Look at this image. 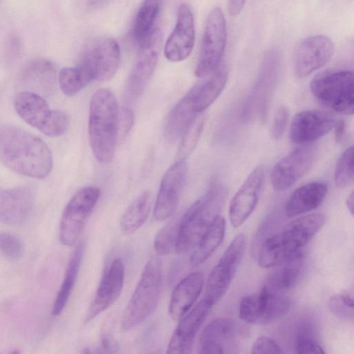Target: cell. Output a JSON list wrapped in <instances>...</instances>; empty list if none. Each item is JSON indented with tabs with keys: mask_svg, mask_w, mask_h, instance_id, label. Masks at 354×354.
<instances>
[{
	"mask_svg": "<svg viewBox=\"0 0 354 354\" xmlns=\"http://www.w3.org/2000/svg\"><path fill=\"white\" fill-rule=\"evenodd\" d=\"M227 41V28L223 10L214 8L209 13L204 28L198 58L195 68L196 77L203 78L221 65Z\"/></svg>",
	"mask_w": 354,
	"mask_h": 354,
	"instance_id": "cell-7",
	"label": "cell"
},
{
	"mask_svg": "<svg viewBox=\"0 0 354 354\" xmlns=\"http://www.w3.org/2000/svg\"><path fill=\"white\" fill-rule=\"evenodd\" d=\"M86 6L89 9H96L105 5L109 0H85Z\"/></svg>",
	"mask_w": 354,
	"mask_h": 354,
	"instance_id": "cell-49",
	"label": "cell"
},
{
	"mask_svg": "<svg viewBox=\"0 0 354 354\" xmlns=\"http://www.w3.org/2000/svg\"><path fill=\"white\" fill-rule=\"evenodd\" d=\"M151 205V195L145 191L138 196L124 210L122 214L120 226L126 235L136 232L147 221Z\"/></svg>",
	"mask_w": 354,
	"mask_h": 354,
	"instance_id": "cell-32",
	"label": "cell"
},
{
	"mask_svg": "<svg viewBox=\"0 0 354 354\" xmlns=\"http://www.w3.org/2000/svg\"><path fill=\"white\" fill-rule=\"evenodd\" d=\"M23 244L16 235L9 232H0V252L12 261L19 260L23 254Z\"/></svg>",
	"mask_w": 354,
	"mask_h": 354,
	"instance_id": "cell-42",
	"label": "cell"
},
{
	"mask_svg": "<svg viewBox=\"0 0 354 354\" xmlns=\"http://www.w3.org/2000/svg\"><path fill=\"white\" fill-rule=\"evenodd\" d=\"M226 196L220 185H214L194 202L180 219L175 251L179 254L195 247L200 238L219 216Z\"/></svg>",
	"mask_w": 354,
	"mask_h": 354,
	"instance_id": "cell-3",
	"label": "cell"
},
{
	"mask_svg": "<svg viewBox=\"0 0 354 354\" xmlns=\"http://www.w3.org/2000/svg\"><path fill=\"white\" fill-rule=\"evenodd\" d=\"M227 80V72L224 66L210 75L203 77L187 93L192 108L196 113L203 112L220 95Z\"/></svg>",
	"mask_w": 354,
	"mask_h": 354,
	"instance_id": "cell-27",
	"label": "cell"
},
{
	"mask_svg": "<svg viewBox=\"0 0 354 354\" xmlns=\"http://www.w3.org/2000/svg\"><path fill=\"white\" fill-rule=\"evenodd\" d=\"M309 326H303L296 335L295 347L297 353H324L322 346L315 337Z\"/></svg>",
	"mask_w": 354,
	"mask_h": 354,
	"instance_id": "cell-40",
	"label": "cell"
},
{
	"mask_svg": "<svg viewBox=\"0 0 354 354\" xmlns=\"http://www.w3.org/2000/svg\"><path fill=\"white\" fill-rule=\"evenodd\" d=\"M288 118V109L284 106H279L274 115L271 127V135L274 140H279L283 135Z\"/></svg>",
	"mask_w": 354,
	"mask_h": 354,
	"instance_id": "cell-43",
	"label": "cell"
},
{
	"mask_svg": "<svg viewBox=\"0 0 354 354\" xmlns=\"http://www.w3.org/2000/svg\"><path fill=\"white\" fill-rule=\"evenodd\" d=\"M33 205L30 189L19 187L4 189L0 187V222L21 224L30 216Z\"/></svg>",
	"mask_w": 354,
	"mask_h": 354,
	"instance_id": "cell-23",
	"label": "cell"
},
{
	"mask_svg": "<svg viewBox=\"0 0 354 354\" xmlns=\"http://www.w3.org/2000/svg\"><path fill=\"white\" fill-rule=\"evenodd\" d=\"M120 62V47L110 37H97L85 46L78 66L92 80L105 82L115 74Z\"/></svg>",
	"mask_w": 354,
	"mask_h": 354,
	"instance_id": "cell-11",
	"label": "cell"
},
{
	"mask_svg": "<svg viewBox=\"0 0 354 354\" xmlns=\"http://www.w3.org/2000/svg\"><path fill=\"white\" fill-rule=\"evenodd\" d=\"M353 192H351V193L348 196L346 201V207L352 216L353 215Z\"/></svg>",
	"mask_w": 354,
	"mask_h": 354,
	"instance_id": "cell-50",
	"label": "cell"
},
{
	"mask_svg": "<svg viewBox=\"0 0 354 354\" xmlns=\"http://www.w3.org/2000/svg\"><path fill=\"white\" fill-rule=\"evenodd\" d=\"M330 310L342 319H353V299L349 293H340L332 296L328 300Z\"/></svg>",
	"mask_w": 354,
	"mask_h": 354,
	"instance_id": "cell-41",
	"label": "cell"
},
{
	"mask_svg": "<svg viewBox=\"0 0 354 354\" xmlns=\"http://www.w3.org/2000/svg\"><path fill=\"white\" fill-rule=\"evenodd\" d=\"M58 82L63 93L68 97L77 94L91 81L77 66L63 68L59 73Z\"/></svg>",
	"mask_w": 354,
	"mask_h": 354,
	"instance_id": "cell-36",
	"label": "cell"
},
{
	"mask_svg": "<svg viewBox=\"0 0 354 354\" xmlns=\"http://www.w3.org/2000/svg\"><path fill=\"white\" fill-rule=\"evenodd\" d=\"M246 0H228L227 9L229 14L235 17L241 12Z\"/></svg>",
	"mask_w": 354,
	"mask_h": 354,
	"instance_id": "cell-47",
	"label": "cell"
},
{
	"mask_svg": "<svg viewBox=\"0 0 354 354\" xmlns=\"http://www.w3.org/2000/svg\"><path fill=\"white\" fill-rule=\"evenodd\" d=\"M247 246L245 234H237L207 278L205 299L212 305L217 304L227 292L241 263Z\"/></svg>",
	"mask_w": 354,
	"mask_h": 354,
	"instance_id": "cell-9",
	"label": "cell"
},
{
	"mask_svg": "<svg viewBox=\"0 0 354 354\" xmlns=\"http://www.w3.org/2000/svg\"><path fill=\"white\" fill-rule=\"evenodd\" d=\"M133 112L128 108L119 109L118 113V140H122L128 135L133 124Z\"/></svg>",
	"mask_w": 354,
	"mask_h": 354,
	"instance_id": "cell-45",
	"label": "cell"
},
{
	"mask_svg": "<svg viewBox=\"0 0 354 354\" xmlns=\"http://www.w3.org/2000/svg\"><path fill=\"white\" fill-rule=\"evenodd\" d=\"M225 231V219L218 216L203 234L190 257L192 266L205 262L221 243Z\"/></svg>",
	"mask_w": 354,
	"mask_h": 354,
	"instance_id": "cell-29",
	"label": "cell"
},
{
	"mask_svg": "<svg viewBox=\"0 0 354 354\" xmlns=\"http://www.w3.org/2000/svg\"><path fill=\"white\" fill-rule=\"evenodd\" d=\"M100 196V190L94 186L80 189L66 205L59 223L60 242L66 246L73 245L91 214Z\"/></svg>",
	"mask_w": 354,
	"mask_h": 354,
	"instance_id": "cell-10",
	"label": "cell"
},
{
	"mask_svg": "<svg viewBox=\"0 0 354 354\" xmlns=\"http://www.w3.org/2000/svg\"><path fill=\"white\" fill-rule=\"evenodd\" d=\"M325 223L322 214H312L297 218L288 223L281 232L288 259L299 254L321 230Z\"/></svg>",
	"mask_w": 354,
	"mask_h": 354,
	"instance_id": "cell-22",
	"label": "cell"
},
{
	"mask_svg": "<svg viewBox=\"0 0 354 354\" xmlns=\"http://www.w3.org/2000/svg\"><path fill=\"white\" fill-rule=\"evenodd\" d=\"M203 283V274L194 272L187 274L176 286L168 308L172 319H180L188 312L200 295Z\"/></svg>",
	"mask_w": 354,
	"mask_h": 354,
	"instance_id": "cell-26",
	"label": "cell"
},
{
	"mask_svg": "<svg viewBox=\"0 0 354 354\" xmlns=\"http://www.w3.org/2000/svg\"><path fill=\"white\" fill-rule=\"evenodd\" d=\"M179 221H171L157 233L153 248L158 255H167L175 250Z\"/></svg>",
	"mask_w": 354,
	"mask_h": 354,
	"instance_id": "cell-39",
	"label": "cell"
},
{
	"mask_svg": "<svg viewBox=\"0 0 354 354\" xmlns=\"http://www.w3.org/2000/svg\"><path fill=\"white\" fill-rule=\"evenodd\" d=\"M263 178V168L261 166L255 167L232 198L229 206V218L234 227H240L255 209Z\"/></svg>",
	"mask_w": 354,
	"mask_h": 354,
	"instance_id": "cell-19",
	"label": "cell"
},
{
	"mask_svg": "<svg viewBox=\"0 0 354 354\" xmlns=\"http://www.w3.org/2000/svg\"><path fill=\"white\" fill-rule=\"evenodd\" d=\"M337 120L330 113L320 110H308L298 113L294 117L290 138L298 145H308L329 133Z\"/></svg>",
	"mask_w": 354,
	"mask_h": 354,
	"instance_id": "cell-18",
	"label": "cell"
},
{
	"mask_svg": "<svg viewBox=\"0 0 354 354\" xmlns=\"http://www.w3.org/2000/svg\"><path fill=\"white\" fill-rule=\"evenodd\" d=\"M0 162L12 171L42 179L50 173L53 156L39 137L10 124L0 126Z\"/></svg>",
	"mask_w": 354,
	"mask_h": 354,
	"instance_id": "cell-1",
	"label": "cell"
},
{
	"mask_svg": "<svg viewBox=\"0 0 354 354\" xmlns=\"http://www.w3.org/2000/svg\"><path fill=\"white\" fill-rule=\"evenodd\" d=\"M281 68V55L272 49L261 62L258 77L245 102L243 117L245 120H263L268 111Z\"/></svg>",
	"mask_w": 354,
	"mask_h": 354,
	"instance_id": "cell-6",
	"label": "cell"
},
{
	"mask_svg": "<svg viewBox=\"0 0 354 354\" xmlns=\"http://www.w3.org/2000/svg\"><path fill=\"white\" fill-rule=\"evenodd\" d=\"M290 308L291 301L288 297L265 285L259 292L241 299L239 314L247 323L266 324L284 317Z\"/></svg>",
	"mask_w": 354,
	"mask_h": 354,
	"instance_id": "cell-8",
	"label": "cell"
},
{
	"mask_svg": "<svg viewBox=\"0 0 354 354\" xmlns=\"http://www.w3.org/2000/svg\"><path fill=\"white\" fill-rule=\"evenodd\" d=\"M334 51L332 40L327 36L317 35L302 40L294 55L296 75L305 77L324 66L331 58Z\"/></svg>",
	"mask_w": 354,
	"mask_h": 354,
	"instance_id": "cell-15",
	"label": "cell"
},
{
	"mask_svg": "<svg viewBox=\"0 0 354 354\" xmlns=\"http://www.w3.org/2000/svg\"><path fill=\"white\" fill-rule=\"evenodd\" d=\"M316 156L315 146L304 145L281 158L271 172L273 188L277 191H283L290 187L308 171Z\"/></svg>",
	"mask_w": 354,
	"mask_h": 354,
	"instance_id": "cell-13",
	"label": "cell"
},
{
	"mask_svg": "<svg viewBox=\"0 0 354 354\" xmlns=\"http://www.w3.org/2000/svg\"><path fill=\"white\" fill-rule=\"evenodd\" d=\"M194 42L193 14L188 5L181 4L178 9L175 28L165 45V56L174 62L185 60L191 54Z\"/></svg>",
	"mask_w": 354,
	"mask_h": 354,
	"instance_id": "cell-20",
	"label": "cell"
},
{
	"mask_svg": "<svg viewBox=\"0 0 354 354\" xmlns=\"http://www.w3.org/2000/svg\"><path fill=\"white\" fill-rule=\"evenodd\" d=\"M101 348L106 352H115L118 348L117 342L110 335L104 333L101 337Z\"/></svg>",
	"mask_w": 354,
	"mask_h": 354,
	"instance_id": "cell-46",
	"label": "cell"
},
{
	"mask_svg": "<svg viewBox=\"0 0 354 354\" xmlns=\"http://www.w3.org/2000/svg\"><path fill=\"white\" fill-rule=\"evenodd\" d=\"M333 129H335V141L339 142L342 140L344 133V121L342 120L337 121Z\"/></svg>",
	"mask_w": 354,
	"mask_h": 354,
	"instance_id": "cell-48",
	"label": "cell"
},
{
	"mask_svg": "<svg viewBox=\"0 0 354 354\" xmlns=\"http://www.w3.org/2000/svg\"><path fill=\"white\" fill-rule=\"evenodd\" d=\"M303 263L302 252L287 259L281 264L283 267L275 272L265 285L281 292L293 288L301 275Z\"/></svg>",
	"mask_w": 354,
	"mask_h": 354,
	"instance_id": "cell-33",
	"label": "cell"
},
{
	"mask_svg": "<svg viewBox=\"0 0 354 354\" xmlns=\"http://www.w3.org/2000/svg\"><path fill=\"white\" fill-rule=\"evenodd\" d=\"M160 259L152 257L146 263L122 318L124 330L131 329L147 319L155 310L162 283Z\"/></svg>",
	"mask_w": 354,
	"mask_h": 354,
	"instance_id": "cell-4",
	"label": "cell"
},
{
	"mask_svg": "<svg viewBox=\"0 0 354 354\" xmlns=\"http://www.w3.org/2000/svg\"><path fill=\"white\" fill-rule=\"evenodd\" d=\"M84 251L83 243L73 250L68 260L64 277L53 303L52 313L59 315L64 309L75 283Z\"/></svg>",
	"mask_w": 354,
	"mask_h": 354,
	"instance_id": "cell-30",
	"label": "cell"
},
{
	"mask_svg": "<svg viewBox=\"0 0 354 354\" xmlns=\"http://www.w3.org/2000/svg\"><path fill=\"white\" fill-rule=\"evenodd\" d=\"M327 191V185L322 182H313L298 187L286 203V215L292 217L317 208L324 201Z\"/></svg>",
	"mask_w": 354,
	"mask_h": 354,
	"instance_id": "cell-28",
	"label": "cell"
},
{
	"mask_svg": "<svg viewBox=\"0 0 354 354\" xmlns=\"http://www.w3.org/2000/svg\"><path fill=\"white\" fill-rule=\"evenodd\" d=\"M205 122L203 112L197 113L182 134L181 143L178 152L179 159H185L194 149Z\"/></svg>",
	"mask_w": 354,
	"mask_h": 354,
	"instance_id": "cell-37",
	"label": "cell"
},
{
	"mask_svg": "<svg viewBox=\"0 0 354 354\" xmlns=\"http://www.w3.org/2000/svg\"><path fill=\"white\" fill-rule=\"evenodd\" d=\"M124 279V266L121 258L113 260L104 271L95 296L86 311L87 324L113 305L120 295Z\"/></svg>",
	"mask_w": 354,
	"mask_h": 354,
	"instance_id": "cell-16",
	"label": "cell"
},
{
	"mask_svg": "<svg viewBox=\"0 0 354 354\" xmlns=\"http://www.w3.org/2000/svg\"><path fill=\"white\" fill-rule=\"evenodd\" d=\"M187 173V162L185 159H178L164 174L153 209L156 221L166 220L174 213Z\"/></svg>",
	"mask_w": 354,
	"mask_h": 354,
	"instance_id": "cell-14",
	"label": "cell"
},
{
	"mask_svg": "<svg viewBox=\"0 0 354 354\" xmlns=\"http://www.w3.org/2000/svg\"><path fill=\"white\" fill-rule=\"evenodd\" d=\"M335 183L339 188L351 185L354 180L353 148H347L339 158L335 169Z\"/></svg>",
	"mask_w": 354,
	"mask_h": 354,
	"instance_id": "cell-38",
	"label": "cell"
},
{
	"mask_svg": "<svg viewBox=\"0 0 354 354\" xmlns=\"http://www.w3.org/2000/svg\"><path fill=\"white\" fill-rule=\"evenodd\" d=\"M119 108L113 93L100 88L92 95L89 106L88 138L95 158L109 163L118 140Z\"/></svg>",
	"mask_w": 354,
	"mask_h": 354,
	"instance_id": "cell-2",
	"label": "cell"
},
{
	"mask_svg": "<svg viewBox=\"0 0 354 354\" xmlns=\"http://www.w3.org/2000/svg\"><path fill=\"white\" fill-rule=\"evenodd\" d=\"M282 348L272 339L261 336L253 343L251 353H282Z\"/></svg>",
	"mask_w": 354,
	"mask_h": 354,
	"instance_id": "cell-44",
	"label": "cell"
},
{
	"mask_svg": "<svg viewBox=\"0 0 354 354\" xmlns=\"http://www.w3.org/2000/svg\"><path fill=\"white\" fill-rule=\"evenodd\" d=\"M164 0H144L133 26L132 35L136 41L141 43L151 33Z\"/></svg>",
	"mask_w": 354,
	"mask_h": 354,
	"instance_id": "cell-34",
	"label": "cell"
},
{
	"mask_svg": "<svg viewBox=\"0 0 354 354\" xmlns=\"http://www.w3.org/2000/svg\"><path fill=\"white\" fill-rule=\"evenodd\" d=\"M19 82L21 86L29 89L28 91L39 95L48 93L55 85V66L45 58L31 60L21 69L19 75Z\"/></svg>",
	"mask_w": 354,
	"mask_h": 354,
	"instance_id": "cell-24",
	"label": "cell"
},
{
	"mask_svg": "<svg viewBox=\"0 0 354 354\" xmlns=\"http://www.w3.org/2000/svg\"><path fill=\"white\" fill-rule=\"evenodd\" d=\"M237 328L233 320L217 318L203 330L198 344L199 353H225L234 340Z\"/></svg>",
	"mask_w": 354,
	"mask_h": 354,
	"instance_id": "cell-25",
	"label": "cell"
},
{
	"mask_svg": "<svg viewBox=\"0 0 354 354\" xmlns=\"http://www.w3.org/2000/svg\"><path fill=\"white\" fill-rule=\"evenodd\" d=\"M313 96L323 105L343 114L353 113V74L348 70L324 71L311 81Z\"/></svg>",
	"mask_w": 354,
	"mask_h": 354,
	"instance_id": "cell-5",
	"label": "cell"
},
{
	"mask_svg": "<svg viewBox=\"0 0 354 354\" xmlns=\"http://www.w3.org/2000/svg\"><path fill=\"white\" fill-rule=\"evenodd\" d=\"M162 41V31L156 28L140 43L136 62L127 82L126 94L129 99H137L144 92L156 69Z\"/></svg>",
	"mask_w": 354,
	"mask_h": 354,
	"instance_id": "cell-12",
	"label": "cell"
},
{
	"mask_svg": "<svg viewBox=\"0 0 354 354\" xmlns=\"http://www.w3.org/2000/svg\"><path fill=\"white\" fill-rule=\"evenodd\" d=\"M212 305L204 298L180 319L169 342L167 353H189L195 337L208 316Z\"/></svg>",
	"mask_w": 354,
	"mask_h": 354,
	"instance_id": "cell-21",
	"label": "cell"
},
{
	"mask_svg": "<svg viewBox=\"0 0 354 354\" xmlns=\"http://www.w3.org/2000/svg\"><path fill=\"white\" fill-rule=\"evenodd\" d=\"M288 259L281 233L267 238L261 244L257 257L260 267L268 268L281 266Z\"/></svg>",
	"mask_w": 354,
	"mask_h": 354,
	"instance_id": "cell-35",
	"label": "cell"
},
{
	"mask_svg": "<svg viewBox=\"0 0 354 354\" xmlns=\"http://www.w3.org/2000/svg\"><path fill=\"white\" fill-rule=\"evenodd\" d=\"M197 113L192 108L187 94L183 96L169 111L166 118L164 133L169 142L182 136L185 128Z\"/></svg>",
	"mask_w": 354,
	"mask_h": 354,
	"instance_id": "cell-31",
	"label": "cell"
},
{
	"mask_svg": "<svg viewBox=\"0 0 354 354\" xmlns=\"http://www.w3.org/2000/svg\"><path fill=\"white\" fill-rule=\"evenodd\" d=\"M13 105L18 115L28 124L50 136L58 110L50 109L45 99L31 91L16 94Z\"/></svg>",
	"mask_w": 354,
	"mask_h": 354,
	"instance_id": "cell-17",
	"label": "cell"
}]
</instances>
